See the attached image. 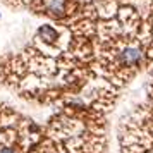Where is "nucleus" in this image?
Instances as JSON below:
<instances>
[{
    "label": "nucleus",
    "mask_w": 153,
    "mask_h": 153,
    "mask_svg": "<svg viewBox=\"0 0 153 153\" xmlns=\"http://www.w3.org/2000/svg\"><path fill=\"white\" fill-rule=\"evenodd\" d=\"M122 62L129 67H136L141 62V50L138 47H127L122 52Z\"/></svg>",
    "instance_id": "nucleus-1"
},
{
    "label": "nucleus",
    "mask_w": 153,
    "mask_h": 153,
    "mask_svg": "<svg viewBox=\"0 0 153 153\" xmlns=\"http://www.w3.org/2000/svg\"><path fill=\"white\" fill-rule=\"evenodd\" d=\"M47 12L53 17H62L65 14V0H47Z\"/></svg>",
    "instance_id": "nucleus-3"
},
{
    "label": "nucleus",
    "mask_w": 153,
    "mask_h": 153,
    "mask_svg": "<svg viewBox=\"0 0 153 153\" xmlns=\"http://www.w3.org/2000/svg\"><path fill=\"white\" fill-rule=\"evenodd\" d=\"M38 38L45 43H55L59 40V31L50 24H43L38 28Z\"/></svg>",
    "instance_id": "nucleus-2"
},
{
    "label": "nucleus",
    "mask_w": 153,
    "mask_h": 153,
    "mask_svg": "<svg viewBox=\"0 0 153 153\" xmlns=\"http://www.w3.org/2000/svg\"><path fill=\"white\" fill-rule=\"evenodd\" d=\"M0 153H17V152H16L14 148H2Z\"/></svg>",
    "instance_id": "nucleus-4"
}]
</instances>
